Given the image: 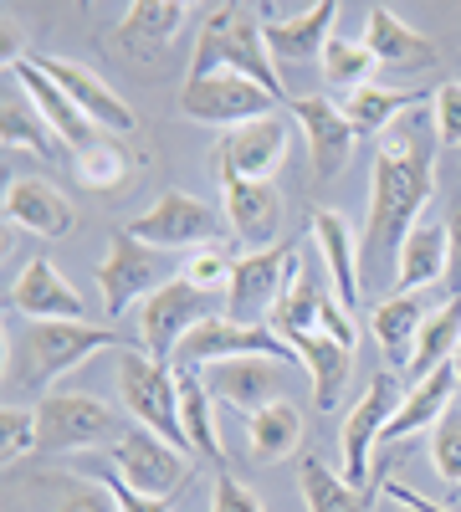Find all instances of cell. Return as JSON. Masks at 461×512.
<instances>
[{
  "label": "cell",
  "instance_id": "obj_21",
  "mask_svg": "<svg viewBox=\"0 0 461 512\" xmlns=\"http://www.w3.org/2000/svg\"><path fill=\"white\" fill-rule=\"evenodd\" d=\"M287 108H292V118L303 123V134H308L313 175L318 180H333L349 164V154H354V139H359L354 123L344 118V108L333 103V98H292Z\"/></svg>",
  "mask_w": 461,
  "mask_h": 512
},
{
  "label": "cell",
  "instance_id": "obj_5",
  "mask_svg": "<svg viewBox=\"0 0 461 512\" xmlns=\"http://www.w3.org/2000/svg\"><path fill=\"white\" fill-rule=\"evenodd\" d=\"M118 395H123V410H129L134 425L154 431L159 441H170L175 451H190L175 364H159L144 349H118Z\"/></svg>",
  "mask_w": 461,
  "mask_h": 512
},
{
  "label": "cell",
  "instance_id": "obj_35",
  "mask_svg": "<svg viewBox=\"0 0 461 512\" xmlns=\"http://www.w3.org/2000/svg\"><path fill=\"white\" fill-rule=\"evenodd\" d=\"M298 477H303V502H308V512H364V497H369V492L349 487L344 472H333L328 461L303 456V461H298Z\"/></svg>",
  "mask_w": 461,
  "mask_h": 512
},
{
  "label": "cell",
  "instance_id": "obj_28",
  "mask_svg": "<svg viewBox=\"0 0 461 512\" xmlns=\"http://www.w3.org/2000/svg\"><path fill=\"white\" fill-rule=\"evenodd\" d=\"M431 108V98L426 93H415V88H380V82H364V88H354L339 108H344V118L354 123V134L359 139H385L390 128L410 113V108Z\"/></svg>",
  "mask_w": 461,
  "mask_h": 512
},
{
  "label": "cell",
  "instance_id": "obj_11",
  "mask_svg": "<svg viewBox=\"0 0 461 512\" xmlns=\"http://www.w3.org/2000/svg\"><path fill=\"white\" fill-rule=\"evenodd\" d=\"M103 456L118 466V477L129 482L134 492H144V497L170 502L190 482V451H175L170 441H159L154 431H144V425H134V431L123 436L113 451H103Z\"/></svg>",
  "mask_w": 461,
  "mask_h": 512
},
{
  "label": "cell",
  "instance_id": "obj_14",
  "mask_svg": "<svg viewBox=\"0 0 461 512\" xmlns=\"http://www.w3.org/2000/svg\"><path fill=\"white\" fill-rule=\"evenodd\" d=\"M262 11V26H267V47H272V62L277 67H303L313 57H323L328 36H333V21H339V6L333 0H318V6H303V11H287V6H257Z\"/></svg>",
  "mask_w": 461,
  "mask_h": 512
},
{
  "label": "cell",
  "instance_id": "obj_22",
  "mask_svg": "<svg viewBox=\"0 0 461 512\" xmlns=\"http://www.w3.org/2000/svg\"><path fill=\"white\" fill-rule=\"evenodd\" d=\"M221 200H226V221H231V231L246 251L277 246V231H282L277 185H267V180H221Z\"/></svg>",
  "mask_w": 461,
  "mask_h": 512
},
{
  "label": "cell",
  "instance_id": "obj_1",
  "mask_svg": "<svg viewBox=\"0 0 461 512\" xmlns=\"http://www.w3.org/2000/svg\"><path fill=\"white\" fill-rule=\"evenodd\" d=\"M436 123L431 113H405L385 139H374V175H369V226H364V262L395 256L415 231L421 210L436 195Z\"/></svg>",
  "mask_w": 461,
  "mask_h": 512
},
{
  "label": "cell",
  "instance_id": "obj_18",
  "mask_svg": "<svg viewBox=\"0 0 461 512\" xmlns=\"http://www.w3.org/2000/svg\"><path fill=\"white\" fill-rule=\"evenodd\" d=\"M36 62H41V72H47L57 88L77 103L82 118H93V128H108V134H134V123H139L134 108L123 103L98 72H88L82 62H67V57H36Z\"/></svg>",
  "mask_w": 461,
  "mask_h": 512
},
{
  "label": "cell",
  "instance_id": "obj_39",
  "mask_svg": "<svg viewBox=\"0 0 461 512\" xmlns=\"http://www.w3.org/2000/svg\"><path fill=\"white\" fill-rule=\"evenodd\" d=\"M77 472L98 477V482H103V487L113 492L118 512H170V502H164V497H144V492H134L129 482L118 477V466H113L108 456H77Z\"/></svg>",
  "mask_w": 461,
  "mask_h": 512
},
{
  "label": "cell",
  "instance_id": "obj_47",
  "mask_svg": "<svg viewBox=\"0 0 461 512\" xmlns=\"http://www.w3.org/2000/svg\"><path fill=\"white\" fill-rule=\"evenodd\" d=\"M456 374H461V354H456Z\"/></svg>",
  "mask_w": 461,
  "mask_h": 512
},
{
  "label": "cell",
  "instance_id": "obj_46",
  "mask_svg": "<svg viewBox=\"0 0 461 512\" xmlns=\"http://www.w3.org/2000/svg\"><path fill=\"white\" fill-rule=\"evenodd\" d=\"M395 507H400V502H395ZM400 512H415V507H400Z\"/></svg>",
  "mask_w": 461,
  "mask_h": 512
},
{
  "label": "cell",
  "instance_id": "obj_19",
  "mask_svg": "<svg viewBox=\"0 0 461 512\" xmlns=\"http://www.w3.org/2000/svg\"><path fill=\"white\" fill-rule=\"evenodd\" d=\"M313 241H318V256H323V272L339 292V303L349 313H359L364 303V241L349 231V221L339 210H313Z\"/></svg>",
  "mask_w": 461,
  "mask_h": 512
},
{
  "label": "cell",
  "instance_id": "obj_41",
  "mask_svg": "<svg viewBox=\"0 0 461 512\" xmlns=\"http://www.w3.org/2000/svg\"><path fill=\"white\" fill-rule=\"evenodd\" d=\"M77 180L88 190H118L123 180H129V159H123L118 149H108V144H98V149H88L77 159Z\"/></svg>",
  "mask_w": 461,
  "mask_h": 512
},
{
  "label": "cell",
  "instance_id": "obj_45",
  "mask_svg": "<svg viewBox=\"0 0 461 512\" xmlns=\"http://www.w3.org/2000/svg\"><path fill=\"white\" fill-rule=\"evenodd\" d=\"M446 236H451V262H446V287H451V297H461V200L451 205V216H446Z\"/></svg>",
  "mask_w": 461,
  "mask_h": 512
},
{
  "label": "cell",
  "instance_id": "obj_34",
  "mask_svg": "<svg viewBox=\"0 0 461 512\" xmlns=\"http://www.w3.org/2000/svg\"><path fill=\"white\" fill-rule=\"evenodd\" d=\"M0 144H6V154H41V159H62V139L47 128V118H41L31 108V98H6V113H0Z\"/></svg>",
  "mask_w": 461,
  "mask_h": 512
},
{
  "label": "cell",
  "instance_id": "obj_7",
  "mask_svg": "<svg viewBox=\"0 0 461 512\" xmlns=\"http://www.w3.org/2000/svg\"><path fill=\"white\" fill-rule=\"evenodd\" d=\"M226 297H211V292H200V287H190L185 277H175V282H164L149 303L139 308V328H144V354L149 359H159V364H175V354H180V344L205 323V318H221L226 308Z\"/></svg>",
  "mask_w": 461,
  "mask_h": 512
},
{
  "label": "cell",
  "instance_id": "obj_10",
  "mask_svg": "<svg viewBox=\"0 0 461 512\" xmlns=\"http://www.w3.org/2000/svg\"><path fill=\"white\" fill-rule=\"evenodd\" d=\"M400 400H405V390H400L395 369H380V374L369 379L364 400L349 410L344 436H339V441H344V482H349V487L369 492V451L385 441V425L395 420Z\"/></svg>",
  "mask_w": 461,
  "mask_h": 512
},
{
  "label": "cell",
  "instance_id": "obj_32",
  "mask_svg": "<svg viewBox=\"0 0 461 512\" xmlns=\"http://www.w3.org/2000/svg\"><path fill=\"white\" fill-rule=\"evenodd\" d=\"M446 262H451L446 226H415L400 241V251H395V287L400 292H421L431 282H446Z\"/></svg>",
  "mask_w": 461,
  "mask_h": 512
},
{
  "label": "cell",
  "instance_id": "obj_4",
  "mask_svg": "<svg viewBox=\"0 0 461 512\" xmlns=\"http://www.w3.org/2000/svg\"><path fill=\"white\" fill-rule=\"evenodd\" d=\"M36 410H41V451L47 456L113 451L134 431L129 410H118L113 400L88 395V390H52V395L36 400Z\"/></svg>",
  "mask_w": 461,
  "mask_h": 512
},
{
  "label": "cell",
  "instance_id": "obj_31",
  "mask_svg": "<svg viewBox=\"0 0 461 512\" xmlns=\"http://www.w3.org/2000/svg\"><path fill=\"white\" fill-rule=\"evenodd\" d=\"M246 451L262 466H277L287 456H298L303 451V410L292 400H277L257 415H246Z\"/></svg>",
  "mask_w": 461,
  "mask_h": 512
},
{
  "label": "cell",
  "instance_id": "obj_33",
  "mask_svg": "<svg viewBox=\"0 0 461 512\" xmlns=\"http://www.w3.org/2000/svg\"><path fill=\"white\" fill-rule=\"evenodd\" d=\"M456 354H461V297H446V303H436V313L426 318L421 338H415L410 379L421 384V379L436 374L441 364H456Z\"/></svg>",
  "mask_w": 461,
  "mask_h": 512
},
{
  "label": "cell",
  "instance_id": "obj_38",
  "mask_svg": "<svg viewBox=\"0 0 461 512\" xmlns=\"http://www.w3.org/2000/svg\"><path fill=\"white\" fill-rule=\"evenodd\" d=\"M431 466L451 492H461V400L431 425Z\"/></svg>",
  "mask_w": 461,
  "mask_h": 512
},
{
  "label": "cell",
  "instance_id": "obj_26",
  "mask_svg": "<svg viewBox=\"0 0 461 512\" xmlns=\"http://www.w3.org/2000/svg\"><path fill=\"white\" fill-rule=\"evenodd\" d=\"M431 313H436V308L426 303L421 292H395V297H385V303L374 308L369 333H374V344L385 349L390 369H410L415 338H421V328H426V318H431Z\"/></svg>",
  "mask_w": 461,
  "mask_h": 512
},
{
  "label": "cell",
  "instance_id": "obj_16",
  "mask_svg": "<svg viewBox=\"0 0 461 512\" xmlns=\"http://www.w3.org/2000/svg\"><path fill=\"white\" fill-rule=\"evenodd\" d=\"M200 374L211 384V395L241 415H257V410L287 400V364H277V359H226Z\"/></svg>",
  "mask_w": 461,
  "mask_h": 512
},
{
  "label": "cell",
  "instance_id": "obj_44",
  "mask_svg": "<svg viewBox=\"0 0 461 512\" xmlns=\"http://www.w3.org/2000/svg\"><path fill=\"white\" fill-rule=\"evenodd\" d=\"M57 512H118V502H113V492L98 482V487H77V492H67Z\"/></svg>",
  "mask_w": 461,
  "mask_h": 512
},
{
  "label": "cell",
  "instance_id": "obj_40",
  "mask_svg": "<svg viewBox=\"0 0 461 512\" xmlns=\"http://www.w3.org/2000/svg\"><path fill=\"white\" fill-rule=\"evenodd\" d=\"M231 272H236V256H226L221 246H200V251H190V262L180 267V277H185L190 287L211 292V297H226Z\"/></svg>",
  "mask_w": 461,
  "mask_h": 512
},
{
  "label": "cell",
  "instance_id": "obj_25",
  "mask_svg": "<svg viewBox=\"0 0 461 512\" xmlns=\"http://www.w3.org/2000/svg\"><path fill=\"white\" fill-rule=\"evenodd\" d=\"M456 384H461L456 364H441V369H436V374H426L421 384H410L405 400H400V410H395V420L385 425V441H380V446L410 441L415 431H431V425L456 405Z\"/></svg>",
  "mask_w": 461,
  "mask_h": 512
},
{
  "label": "cell",
  "instance_id": "obj_13",
  "mask_svg": "<svg viewBox=\"0 0 461 512\" xmlns=\"http://www.w3.org/2000/svg\"><path fill=\"white\" fill-rule=\"evenodd\" d=\"M123 231L139 236L154 251H185V246L200 251V246H211V236H216V216H211V205H200L195 195L164 190L144 216H134Z\"/></svg>",
  "mask_w": 461,
  "mask_h": 512
},
{
  "label": "cell",
  "instance_id": "obj_27",
  "mask_svg": "<svg viewBox=\"0 0 461 512\" xmlns=\"http://www.w3.org/2000/svg\"><path fill=\"white\" fill-rule=\"evenodd\" d=\"M364 47L374 52V62H380L385 72H410V67H431V62H436L431 36H421L415 26H405L390 6H374V11H369Z\"/></svg>",
  "mask_w": 461,
  "mask_h": 512
},
{
  "label": "cell",
  "instance_id": "obj_12",
  "mask_svg": "<svg viewBox=\"0 0 461 512\" xmlns=\"http://www.w3.org/2000/svg\"><path fill=\"white\" fill-rule=\"evenodd\" d=\"M185 21H190L185 0H139V6L123 11V21L113 31V52L123 62L154 72V67H164V57L175 52V36H180Z\"/></svg>",
  "mask_w": 461,
  "mask_h": 512
},
{
  "label": "cell",
  "instance_id": "obj_36",
  "mask_svg": "<svg viewBox=\"0 0 461 512\" xmlns=\"http://www.w3.org/2000/svg\"><path fill=\"white\" fill-rule=\"evenodd\" d=\"M323 77L333 82V88H364V82H374V52L364 47V36H328V47H323Z\"/></svg>",
  "mask_w": 461,
  "mask_h": 512
},
{
  "label": "cell",
  "instance_id": "obj_3",
  "mask_svg": "<svg viewBox=\"0 0 461 512\" xmlns=\"http://www.w3.org/2000/svg\"><path fill=\"white\" fill-rule=\"evenodd\" d=\"M246 77L267 88L277 103H292V93L282 88V72L272 62V47H267V26H262V11L246 6V0H226L205 16V31L195 36V57H190V77Z\"/></svg>",
  "mask_w": 461,
  "mask_h": 512
},
{
  "label": "cell",
  "instance_id": "obj_9",
  "mask_svg": "<svg viewBox=\"0 0 461 512\" xmlns=\"http://www.w3.org/2000/svg\"><path fill=\"white\" fill-rule=\"evenodd\" d=\"M292 262H298L292 241L236 256V272H231V287H226V318L231 323H272V308H277V297L292 277Z\"/></svg>",
  "mask_w": 461,
  "mask_h": 512
},
{
  "label": "cell",
  "instance_id": "obj_37",
  "mask_svg": "<svg viewBox=\"0 0 461 512\" xmlns=\"http://www.w3.org/2000/svg\"><path fill=\"white\" fill-rule=\"evenodd\" d=\"M31 451H41V410L36 405H6L0 410V461L16 466Z\"/></svg>",
  "mask_w": 461,
  "mask_h": 512
},
{
  "label": "cell",
  "instance_id": "obj_42",
  "mask_svg": "<svg viewBox=\"0 0 461 512\" xmlns=\"http://www.w3.org/2000/svg\"><path fill=\"white\" fill-rule=\"evenodd\" d=\"M431 123L441 149H461V82H441L431 93Z\"/></svg>",
  "mask_w": 461,
  "mask_h": 512
},
{
  "label": "cell",
  "instance_id": "obj_43",
  "mask_svg": "<svg viewBox=\"0 0 461 512\" xmlns=\"http://www.w3.org/2000/svg\"><path fill=\"white\" fill-rule=\"evenodd\" d=\"M211 512H267L262 507V497L251 492V487H241L231 472H221L216 477V497H211Z\"/></svg>",
  "mask_w": 461,
  "mask_h": 512
},
{
  "label": "cell",
  "instance_id": "obj_29",
  "mask_svg": "<svg viewBox=\"0 0 461 512\" xmlns=\"http://www.w3.org/2000/svg\"><path fill=\"white\" fill-rule=\"evenodd\" d=\"M292 354H298V364L313 379V405L318 410H333V405H339V395H344V384H349L354 349L339 344V338H328V333H303V338H292Z\"/></svg>",
  "mask_w": 461,
  "mask_h": 512
},
{
  "label": "cell",
  "instance_id": "obj_15",
  "mask_svg": "<svg viewBox=\"0 0 461 512\" xmlns=\"http://www.w3.org/2000/svg\"><path fill=\"white\" fill-rule=\"evenodd\" d=\"M11 313H21L26 323H88L82 292L47 262V256H36V262L21 267V277L11 287Z\"/></svg>",
  "mask_w": 461,
  "mask_h": 512
},
{
  "label": "cell",
  "instance_id": "obj_2",
  "mask_svg": "<svg viewBox=\"0 0 461 512\" xmlns=\"http://www.w3.org/2000/svg\"><path fill=\"white\" fill-rule=\"evenodd\" d=\"M108 349H129L108 323H26L11 338V359H6V384L16 400L31 395H52V384L72 374L77 364H88Z\"/></svg>",
  "mask_w": 461,
  "mask_h": 512
},
{
  "label": "cell",
  "instance_id": "obj_8",
  "mask_svg": "<svg viewBox=\"0 0 461 512\" xmlns=\"http://www.w3.org/2000/svg\"><path fill=\"white\" fill-rule=\"evenodd\" d=\"M282 103L257 88V82H246V77H185V88H180V113L195 118V123H211V128H241V123H257V118H272Z\"/></svg>",
  "mask_w": 461,
  "mask_h": 512
},
{
  "label": "cell",
  "instance_id": "obj_6",
  "mask_svg": "<svg viewBox=\"0 0 461 512\" xmlns=\"http://www.w3.org/2000/svg\"><path fill=\"white\" fill-rule=\"evenodd\" d=\"M180 272H170V256L164 251H154V246H144L139 236H129V231H113L108 236V256L98 262V287H103V313L108 318H123L134 303L144 308L149 297L164 287V282H175Z\"/></svg>",
  "mask_w": 461,
  "mask_h": 512
},
{
  "label": "cell",
  "instance_id": "obj_20",
  "mask_svg": "<svg viewBox=\"0 0 461 512\" xmlns=\"http://www.w3.org/2000/svg\"><path fill=\"white\" fill-rule=\"evenodd\" d=\"M11 72H16V82H21V93L31 98V108L47 118V128H52V134H57L67 149H77V154L98 149V128H93V118H82V113H77V103L57 88L47 72H41L36 57H16Z\"/></svg>",
  "mask_w": 461,
  "mask_h": 512
},
{
  "label": "cell",
  "instance_id": "obj_24",
  "mask_svg": "<svg viewBox=\"0 0 461 512\" xmlns=\"http://www.w3.org/2000/svg\"><path fill=\"white\" fill-rule=\"evenodd\" d=\"M328 292H333L328 272H313L303 256H298L267 328H272L277 338H287V344H292V338H303V333H323V303H328Z\"/></svg>",
  "mask_w": 461,
  "mask_h": 512
},
{
  "label": "cell",
  "instance_id": "obj_17",
  "mask_svg": "<svg viewBox=\"0 0 461 512\" xmlns=\"http://www.w3.org/2000/svg\"><path fill=\"white\" fill-rule=\"evenodd\" d=\"M221 180H267L282 169L287 159V123L272 113V118H257V123H241L231 134H221Z\"/></svg>",
  "mask_w": 461,
  "mask_h": 512
},
{
  "label": "cell",
  "instance_id": "obj_23",
  "mask_svg": "<svg viewBox=\"0 0 461 512\" xmlns=\"http://www.w3.org/2000/svg\"><path fill=\"white\" fill-rule=\"evenodd\" d=\"M6 226H16L26 236H41V241H62L77 226V210L47 180H11V190H6Z\"/></svg>",
  "mask_w": 461,
  "mask_h": 512
},
{
  "label": "cell",
  "instance_id": "obj_30",
  "mask_svg": "<svg viewBox=\"0 0 461 512\" xmlns=\"http://www.w3.org/2000/svg\"><path fill=\"white\" fill-rule=\"evenodd\" d=\"M175 379H180V415H185V436H190V451L226 466V446H221V425H216V395L205 384L200 369L190 364H175Z\"/></svg>",
  "mask_w": 461,
  "mask_h": 512
}]
</instances>
